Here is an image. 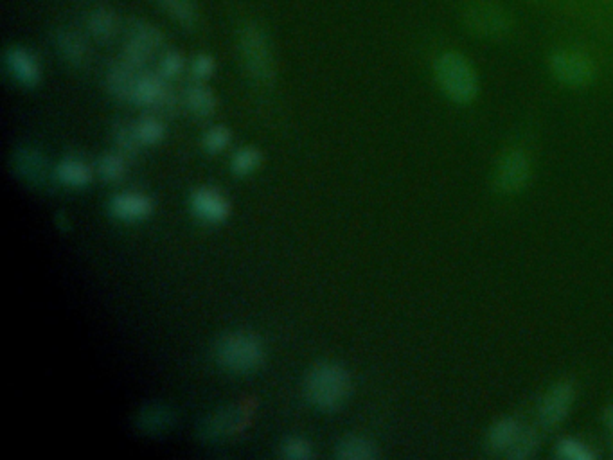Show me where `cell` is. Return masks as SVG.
<instances>
[{"mask_svg":"<svg viewBox=\"0 0 613 460\" xmlns=\"http://www.w3.org/2000/svg\"><path fill=\"white\" fill-rule=\"evenodd\" d=\"M213 72L214 60L207 54H200L191 62V74L196 81L209 80L213 76Z\"/></svg>","mask_w":613,"mask_h":460,"instance_id":"obj_34","label":"cell"},{"mask_svg":"<svg viewBox=\"0 0 613 460\" xmlns=\"http://www.w3.org/2000/svg\"><path fill=\"white\" fill-rule=\"evenodd\" d=\"M141 69H135L134 65L121 60L114 63L107 74L108 92L114 98L121 101H132V92H134L135 83L141 74Z\"/></svg>","mask_w":613,"mask_h":460,"instance_id":"obj_12","label":"cell"},{"mask_svg":"<svg viewBox=\"0 0 613 460\" xmlns=\"http://www.w3.org/2000/svg\"><path fill=\"white\" fill-rule=\"evenodd\" d=\"M132 103L139 107L160 110V112H173L177 110L178 105L175 94L166 85V80L160 74H152V72L139 74L134 92H132Z\"/></svg>","mask_w":613,"mask_h":460,"instance_id":"obj_8","label":"cell"},{"mask_svg":"<svg viewBox=\"0 0 613 460\" xmlns=\"http://www.w3.org/2000/svg\"><path fill=\"white\" fill-rule=\"evenodd\" d=\"M114 141H116L119 153L125 159H134L139 155V150L143 146V142L139 139V135L135 132V124L121 121L114 126Z\"/></svg>","mask_w":613,"mask_h":460,"instance_id":"obj_22","label":"cell"},{"mask_svg":"<svg viewBox=\"0 0 613 460\" xmlns=\"http://www.w3.org/2000/svg\"><path fill=\"white\" fill-rule=\"evenodd\" d=\"M259 159H261V155H259L258 151L252 150V148H243V150L238 151V153L234 155V159H232V169H234L238 175H247L249 171H252V169L258 166Z\"/></svg>","mask_w":613,"mask_h":460,"instance_id":"obj_31","label":"cell"},{"mask_svg":"<svg viewBox=\"0 0 613 460\" xmlns=\"http://www.w3.org/2000/svg\"><path fill=\"white\" fill-rule=\"evenodd\" d=\"M56 175L67 186H85L89 184L90 169L81 160L65 159L56 169Z\"/></svg>","mask_w":613,"mask_h":460,"instance_id":"obj_23","label":"cell"},{"mask_svg":"<svg viewBox=\"0 0 613 460\" xmlns=\"http://www.w3.org/2000/svg\"><path fill=\"white\" fill-rule=\"evenodd\" d=\"M547 65L554 80L569 89H585L596 78V65L583 51L558 47L547 56Z\"/></svg>","mask_w":613,"mask_h":460,"instance_id":"obj_5","label":"cell"},{"mask_svg":"<svg viewBox=\"0 0 613 460\" xmlns=\"http://www.w3.org/2000/svg\"><path fill=\"white\" fill-rule=\"evenodd\" d=\"M117 29H119V22H117L116 13L110 9H96L87 18V31L101 42L114 38Z\"/></svg>","mask_w":613,"mask_h":460,"instance_id":"obj_18","label":"cell"},{"mask_svg":"<svg viewBox=\"0 0 613 460\" xmlns=\"http://www.w3.org/2000/svg\"><path fill=\"white\" fill-rule=\"evenodd\" d=\"M184 71V60L180 54L175 51L162 54L159 62V74L164 80H175Z\"/></svg>","mask_w":613,"mask_h":460,"instance_id":"obj_30","label":"cell"},{"mask_svg":"<svg viewBox=\"0 0 613 460\" xmlns=\"http://www.w3.org/2000/svg\"><path fill=\"white\" fill-rule=\"evenodd\" d=\"M216 360L225 371L252 372L265 360V349L261 340L252 333H229L216 344Z\"/></svg>","mask_w":613,"mask_h":460,"instance_id":"obj_4","label":"cell"},{"mask_svg":"<svg viewBox=\"0 0 613 460\" xmlns=\"http://www.w3.org/2000/svg\"><path fill=\"white\" fill-rule=\"evenodd\" d=\"M520 425L516 423L513 417H504L498 419L495 425L489 428L488 446L489 450L497 453H506L509 446L515 443L516 437L520 434Z\"/></svg>","mask_w":613,"mask_h":460,"instance_id":"obj_17","label":"cell"},{"mask_svg":"<svg viewBox=\"0 0 613 460\" xmlns=\"http://www.w3.org/2000/svg\"><path fill=\"white\" fill-rule=\"evenodd\" d=\"M191 205H193V211L205 222H223L229 214L227 200L213 189H198L191 198Z\"/></svg>","mask_w":613,"mask_h":460,"instance_id":"obj_13","label":"cell"},{"mask_svg":"<svg viewBox=\"0 0 613 460\" xmlns=\"http://www.w3.org/2000/svg\"><path fill=\"white\" fill-rule=\"evenodd\" d=\"M54 45L58 53L62 54L63 60L71 65H81L89 56V47L76 31L60 29L54 36Z\"/></svg>","mask_w":613,"mask_h":460,"instance_id":"obj_15","label":"cell"},{"mask_svg":"<svg viewBox=\"0 0 613 460\" xmlns=\"http://www.w3.org/2000/svg\"><path fill=\"white\" fill-rule=\"evenodd\" d=\"M162 44H164V36L157 27L143 20H134L128 26L123 60L134 65L135 69H143L144 65L152 60L153 54L159 51Z\"/></svg>","mask_w":613,"mask_h":460,"instance_id":"obj_7","label":"cell"},{"mask_svg":"<svg viewBox=\"0 0 613 460\" xmlns=\"http://www.w3.org/2000/svg\"><path fill=\"white\" fill-rule=\"evenodd\" d=\"M605 421L608 428H610V432L613 434V405L606 410Z\"/></svg>","mask_w":613,"mask_h":460,"instance_id":"obj_35","label":"cell"},{"mask_svg":"<svg viewBox=\"0 0 613 460\" xmlns=\"http://www.w3.org/2000/svg\"><path fill=\"white\" fill-rule=\"evenodd\" d=\"M538 444H540V439L534 430H520L515 443L509 446L506 455L513 460L531 459L538 450Z\"/></svg>","mask_w":613,"mask_h":460,"instance_id":"obj_24","label":"cell"},{"mask_svg":"<svg viewBox=\"0 0 613 460\" xmlns=\"http://www.w3.org/2000/svg\"><path fill=\"white\" fill-rule=\"evenodd\" d=\"M162 11L182 27H193L198 20L195 0H157Z\"/></svg>","mask_w":613,"mask_h":460,"instance_id":"obj_20","label":"cell"},{"mask_svg":"<svg viewBox=\"0 0 613 460\" xmlns=\"http://www.w3.org/2000/svg\"><path fill=\"white\" fill-rule=\"evenodd\" d=\"M110 211L121 220H141L152 213V202L139 193H123L112 198Z\"/></svg>","mask_w":613,"mask_h":460,"instance_id":"obj_14","label":"cell"},{"mask_svg":"<svg viewBox=\"0 0 613 460\" xmlns=\"http://www.w3.org/2000/svg\"><path fill=\"white\" fill-rule=\"evenodd\" d=\"M351 390V378L337 363H319L311 369L304 392L313 407L333 412L346 403Z\"/></svg>","mask_w":613,"mask_h":460,"instance_id":"obj_2","label":"cell"},{"mask_svg":"<svg viewBox=\"0 0 613 460\" xmlns=\"http://www.w3.org/2000/svg\"><path fill=\"white\" fill-rule=\"evenodd\" d=\"M556 455L569 460H592L596 457L587 444L579 443L576 439H561L556 446Z\"/></svg>","mask_w":613,"mask_h":460,"instance_id":"obj_28","label":"cell"},{"mask_svg":"<svg viewBox=\"0 0 613 460\" xmlns=\"http://www.w3.org/2000/svg\"><path fill=\"white\" fill-rule=\"evenodd\" d=\"M245 417H247V414L241 408H229V410L218 412L216 416L211 417L205 423V435L218 439V437L232 434V432L240 430L245 423Z\"/></svg>","mask_w":613,"mask_h":460,"instance_id":"obj_16","label":"cell"},{"mask_svg":"<svg viewBox=\"0 0 613 460\" xmlns=\"http://www.w3.org/2000/svg\"><path fill=\"white\" fill-rule=\"evenodd\" d=\"M171 416L168 410L162 407H148L139 417V428L146 434H157L169 425Z\"/></svg>","mask_w":613,"mask_h":460,"instance_id":"obj_26","label":"cell"},{"mask_svg":"<svg viewBox=\"0 0 613 460\" xmlns=\"http://www.w3.org/2000/svg\"><path fill=\"white\" fill-rule=\"evenodd\" d=\"M434 76L439 89L455 105H470L479 96V76L459 51H445L434 62Z\"/></svg>","mask_w":613,"mask_h":460,"instance_id":"obj_1","label":"cell"},{"mask_svg":"<svg viewBox=\"0 0 613 460\" xmlns=\"http://www.w3.org/2000/svg\"><path fill=\"white\" fill-rule=\"evenodd\" d=\"M240 54L245 69L254 80L268 83L274 76V60L267 35L256 24H247L240 31Z\"/></svg>","mask_w":613,"mask_h":460,"instance_id":"obj_6","label":"cell"},{"mask_svg":"<svg viewBox=\"0 0 613 460\" xmlns=\"http://www.w3.org/2000/svg\"><path fill=\"white\" fill-rule=\"evenodd\" d=\"M135 124V132L139 135V139L146 146H153L162 139L164 135V124L160 123L159 117L146 115L143 119H139Z\"/></svg>","mask_w":613,"mask_h":460,"instance_id":"obj_27","label":"cell"},{"mask_svg":"<svg viewBox=\"0 0 613 460\" xmlns=\"http://www.w3.org/2000/svg\"><path fill=\"white\" fill-rule=\"evenodd\" d=\"M229 141H231L229 130L223 128V126H214L209 132L205 133L202 142H204L205 150L218 153V151L225 150L229 146Z\"/></svg>","mask_w":613,"mask_h":460,"instance_id":"obj_32","label":"cell"},{"mask_svg":"<svg viewBox=\"0 0 613 460\" xmlns=\"http://www.w3.org/2000/svg\"><path fill=\"white\" fill-rule=\"evenodd\" d=\"M6 69H8L11 78L20 83L31 87L36 81L40 80V67L36 62L35 56L22 49V47H9L6 51Z\"/></svg>","mask_w":613,"mask_h":460,"instance_id":"obj_11","label":"cell"},{"mask_svg":"<svg viewBox=\"0 0 613 460\" xmlns=\"http://www.w3.org/2000/svg\"><path fill=\"white\" fill-rule=\"evenodd\" d=\"M462 24L477 38L500 40L513 31V17L497 0H468L462 8Z\"/></svg>","mask_w":613,"mask_h":460,"instance_id":"obj_3","label":"cell"},{"mask_svg":"<svg viewBox=\"0 0 613 460\" xmlns=\"http://www.w3.org/2000/svg\"><path fill=\"white\" fill-rule=\"evenodd\" d=\"M17 169L29 182L44 180V160L35 151H20L17 155Z\"/></svg>","mask_w":613,"mask_h":460,"instance_id":"obj_25","label":"cell"},{"mask_svg":"<svg viewBox=\"0 0 613 460\" xmlns=\"http://www.w3.org/2000/svg\"><path fill=\"white\" fill-rule=\"evenodd\" d=\"M283 457L292 460H308L313 457L310 444L299 437H292L283 444Z\"/></svg>","mask_w":613,"mask_h":460,"instance_id":"obj_33","label":"cell"},{"mask_svg":"<svg viewBox=\"0 0 613 460\" xmlns=\"http://www.w3.org/2000/svg\"><path fill=\"white\" fill-rule=\"evenodd\" d=\"M574 403V387L569 381H558L543 396L540 405V421L545 428H556L565 421Z\"/></svg>","mask_w":613,"mask_h":460,"instance_id":"obj_10","label":"cell"},{"mask_svg":"<svg viewBox=\"0 0 613 460\" xmlns=\"http://www.w3.org/2000/svg\"><path fill=\"white\" fill-rule=\"evenodd\" d=\"M184 103L189 108V112L195 114L196 117H207V115L213 114L214 108H216V98H214L213 92L204 87L202 81L196 83V85H191L186 90Z\"/></svg>","mask_w":613,"mask_h":460,"instance_id":"obj_19","label":"cell"},{"mask_svg":"<svg viewBox=\"0 0 613 460\" xmlns=\"http://www.w3.org/2000/svg\"><path fill=\"white\" fill-rule=\"evenodd\" d=\"M378 455L376 446L364 437H346L337 444V457L342 460H371Z\"/></svg>","mask_w":613,"mask_h":460,"instance_id":"obj_21","label":"cell"},{"mask_svg":"<svg viewBox=\"0 0 613 460\" xmlns=\"http://www.w3.org/2000/svg\"><path fill=\"white\" fill-rule=\"evenodd\" d=\"M99 175L107 182H117L125 177V157L108 153L103 159L99 160Z\"/></svg>","mask_w":613,"mask_h":460,"instance_id":"obj_29","label":"cell"},{"mask_svg":"<svg viewBox=\"0 0 613 460\" xmlns=\"http://www.w3.org/2000/svg\"><path fill=\"white\" fill-rule=\"evenodd\" d=\"M531 177V160L522 150H509L497 168V187L502 193L522 191Z\"/></svg>","mask_w":613,"mask_h":460,"instance_id":"obj_9","label":"cell"}]
</instances>
